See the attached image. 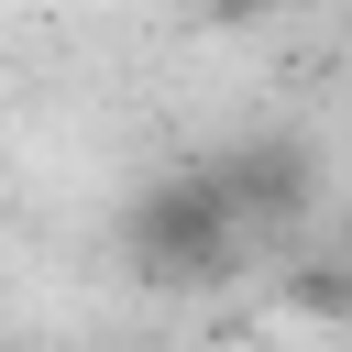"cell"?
<instances>
[{
	"instance_id": "1",
	"label": "cell",
	"mask_w": 352,
	"mask_h": 352,
	"mask_svg": "<svg viewBox=\"0 0 352 352\" xmlns=\"http://www.w3.org/2000/svg\"><path fill=\"white\" fill-rule=\"evenodd\" d=\"M121 242H132V264H143L154 286H220V275H231V242H242V198H231V176H209V165L143 176Z\"/></svg>"
}]
</instances>
